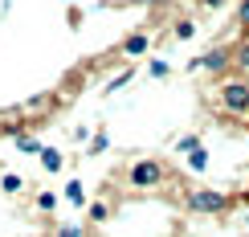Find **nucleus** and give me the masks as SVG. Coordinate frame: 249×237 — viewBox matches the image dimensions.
<instances>
[{"label":"nucleus","instance_id":"nucleus-11","mask_svg":"<svg viewBox=\"0 0 249 237\" xmlns=\"http://www.w3.org/2000/svg\"><path fill=\"white\" fill-rule=\"evenodd\" d=\"M188 164H192V172H204V168H209V151H192V156H188Z\"/></svg>","mask_w":249,"mask_h":237},{"label":"nucleus","instance_id":"nucleus-3","mask_svg":"<svg viewBox=\"0 0 249 237\" xmlns=\"http://www.w3.org/2000/svg\"><path fill=\"white\" fill-rule=\"evenodd\" d=\"M127 180L135 184V188H155V184L163 180V164H155V160H139V164L127 172Z\"/></svg>","mask_w":249,"mask_h":237},{"label":"nucleus","instance_id":"nucleus-13","mask_svg":"<svg viewBox=\"0 0 249 237\" xmlns=\"http://www.w3.org/2000/svg\"><path fill=\"white\" fill-rule=\"evenodd\" d=\"M147 74H151V78H168V74H172V66H168V61H151Z\"/></svg>","mask_w":249,"mask_h":237},{"label":"nucleus","instance_id":"nucleus-19","mask_svg":"<svg viewBox=\"0 0 249 237\" xmlns=\"http://www.w3.org/2000/svg\"><path fill=\"white\" fill-rule=\"evenodd\" d=\"M90 151H94V156H98V151H107V135H94V143H90Z\"/></svg>","mask_w":249,"mask_h":237},{"label":"nucleus","instance_id":"nucleus-14","mask_svg":"<svg viewBox=\"0 0 249 237\" xmlns=\"http://www.w3.org/2000/svg\"><path fill=\"white\" fill-rule=\"evenodd\" d=\"M37 209H41V213L57 209V197H53V192H41V197H37Z\"/></svg>","mask_w":249,"mask_h":237},{"label":"nucleus","instance_id":"nucleus-1","mask_svg":"<svg viewBox=\"0 0 249 237\" xmlns=\"http://www.w3.org/2000/svg\"><path fill=\"white\" fill-rule=\"evenodd\" d=\"M184 204H188V213H225L229 209V197L221 188H196V192L184 197Z\"/></svg>","mask_w":249,"mask_h":237},{"label":"nucleus","instance_id":"nucleus-2","mask_svg":"<svg viewBox=\"0 0 249 237\" xmlns=\"http://www.w3.org/2000/svg\"><path fill=\"white\" fill-rule=\"evenodd\" d=\"M221 107L229 110V115H249V82L233 78L221 86Z\"/></svg>","mask_w":249,"mask_h":237},{"label":"nucleus","instance_id":"nucleus-21","mask_svg":"<svg viewBox=\"0 0 249 237\" xmlns=\"http://www.w3.org/2000/svg\"><path fill=\"white\" fill-rule=\"evenodd\" d=\"M245 201H249V184H245Z\"/></svg>","mask_w":249,"mask_h":237},{"label":"nucleus","instance_id":"nucleus-7","mask_svg":"<svg viewBox=\"0 0 249 237\" xmlns=\"http://www.w3.org/2000/svg\"><path fill=\"white\" fill-rule=\"evenodd\" d=\"M13 143H17V151H25V156H41V139L37 135H25V131H20V135H13Z\"/></svg>","mask_w":249,"mask_h":237},{"label":"nucleus","instance_id":"nucleus-20","mask_svg":"<svg viewBox=\"0 0 249 237\" xmlns=\"http://www.w3.org/2000/svg\"><path fill=\"white\" fill-rule=\"evenodd\" d=\"M204 4H209V8H221V4H225V0H204Z\"/></svg>","mask_w":249,"mask_h":237},{"label":"nucleus","instance_id":"nucleus-10","mask_svg":"<svg viewBox=\"0 0 249 237\" xmlns=\"http://www.w3.org/2000/svg\"><path fill=\"white\" fill-rule=\"evenodd\" d=\"M176 37H180V41H192V37H196V25H192V20H176Z\"/></svg>","mask_w":249,"mask_h":237},{"label":"nucleus","instance_id":"nucleus-9","mask_svg":"<svg viewBox=\"0 0 249 237\" xmlns=\"http://www.w3.org/2000/svg\"><path fill=\"white\" fill-rule=\"evenodd\" d=\"M233 61H237V70H249V41H241L233 49Z\"/></svg>","mask_w":249,"mask_h":237},{"label":"nucleus","instance_id":"nucleus-12","mask_svg":"<svg viewBox=\"0 0 249 237\" xmlns=\"http://www.w3.org/2000/svg\"><path fill=\"white\" fill-rule=\"evenodd\" d=\"M176 147H180L184 156H192V151H200V139H196V135H184L180 143H176Z\"/></svg>","mask_w":249,"mask_h":237},{"label":"nucleus","instance_id":"nucleus-16","mask_svg":"<svg viewBox=\"0 0 249 237\" xmlns=\"http://www.w3.org/2000/svg\"><path fill=\"white\" fill-rule=\"evenodd\" d=\"M0 184H4V192H20V188H25V184H20V176H13V172H8Z\"/></svg>","mask_w":249,"mask_h":237},{"label":"nucleus","instance_id":"nucleus-5","mask_svg":"<svg viewBox=\"0 0 249 237\" xmlns=\"http://www.w3.org/2000/svg\"><path fill=\"white\" fill-rule=\"evenodd\" d=\"M229 61H233V49L221 45V49H209V54L200 57V70H213V74H216V70H225Z\"/></svg>","mask_w":249,"mask_h":237},{"label":"nucleus","instance_id":"nucleus-6","mask_svg":"<svg viewBox=\"0 0 249 237\" xmlns=\"http://www.w3.org/2000/svg\"><path fill=\"white\" fill-rule=\"evenodd\" d=\"M41 168L45 172H61L66 168V156H61L57 147H41Z\"/></svg>","mask_w":249,"mask_h":237},{"label":"nucleus","instance_id":"nucleus-17","mask_svg":"<svg viewBox=\"0 0 249 237\" xmlns=\"http://www.w3.org/2000/svg\"><path fill=\"white\" fill-rule=\"evenodd\" d=\"M237 25H249V0H241V8H237Z\"/></svg>","mask_w":249,"mask_h":237},{"label":"nucleus","instance_id":"nucleus-4","mask_svg":"<svg viewBox=\"0 0 249 237\" xmlns=\"http://www.w3.org/2000/svg\"><path fill=\"white\" fill-rule=\"evenodd\" d=\"M151 49V37L147 33H131V37H123V57H143Z\"/></svg>","mask_w":249,"mask_h":237},{"label":"nucleus","instance_id":"nucleus-18","mask_svg":"<svg viewBox=\"0 0 249 237\" xmlns=\"http://www.w3.org/2000/svg\"><path fill=\"white\" fill-rule=\"evenodd\" d=\"M57 237H82V229H78V225H61Z\"/></svg>","mask_w":249,"mask_h":237},{"label":"nucleus","instance_id":"nucleus-15","mask_svg":"<svg viewBox=\"0 0 249 237\" xmlns=\"http://www.w3.org/2000/svg\"><path fill=\"white\" fill-rule=\"evenodd\" d=\"M107 204H102V201H94V204H90V221H107Z\"/></svg>","mask_w":249,"mask_h":237},{"label":"nucleus","instance_id":"nucleus-8","mask_svg":"<svg viewBox=\"0 0 249 237\" xmlns=\"http://www.w3.org/2000/svg\"><path fill=\"white\" fill-rule=\"evenodd\" d=\"M66 201H70V204H86V192H82V184H78V180H70V184H66Z\"/></svg>","mask_w":249,"mask_h":237}]
</instances>
